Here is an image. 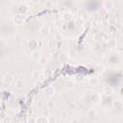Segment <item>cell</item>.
I'll list each match as a JSON object with an SVG mask.
<instances>
[{"label":"cell","instance_id":"obj_1","mask_svg":"<svg viewBox=\"0 0 123 123\" xmlns=\"http://www.w3.org/2000/svg\"><path fill=\"white\" fill-rule=\"evenodd\" d=\"M12 21H13V23H14L15 25H21V24H23L24 21H25L24 15H22V14H20V13L15 14V15L13 16V18H12Z\"/></svg>","mask_w":123,"mask_h":123},{"label":"cell","instance_id":"obj_2","mask_svg":"<svg viewBox=\"0 0 123 123\" xmlns=\"http://www.w3.org/2000/svg\"><path fill=\"white\" fill-rule=\"evenodd\" d=\"M12 82H13V77H12L11 74H6V75L3 77V84H4V85L9 86V85H11Z\"/></svg>","mask_w":123,"mask_h":123},{"label":"cell","instance_id":"obj_3","mask_svg":"<svg viewBox=\"0 0 123 123\" xmlns=\"http://www.w3.org/2000/svg\"><path fill=\"white\" fill-rule=\"evenodd\" d=\"M49 31H50L49 26L46 25V24H43V25L40 27V29H39V33H40V35H41V36H44V37L49 35Z\"/></svg>","mask_w":123,"mask_h":123},{"label":"cell","instance_id":"obj_4","mask_svg":"<svg viewBox=\"0 0 123 123\" xmlns=\"http://www.w3.org/2000/svg\"><path fill=\"white\" fill-rule=\"evenodd\" d=\"M37 46H38V43H37V40H35V39L30 40V41H29V43H28V47H29L32 51L37 50Z\"/></svg>","mask_w":123,"mask_h":123},{"label":"cell","instance_id":"obj_5","mask_svg":"<svg viewBox=\"0 0 123 123\" xmlns=\"http://www.w3.org/2000/svg\"><path fill=\"white\" fill-rule=\"evenodd\" d=\"M104 8H105L108 12L111 11V10H112V8H113V2H112V1H111V0L106 1V2L104 3Z\"/></svg>","mask_w":123,"mask_h":123},{"label":"cell","instance_id":"obj_6","mask_svg":"<svg viewBox=\"0 0 123 123\" xmlns=\"http://www.w3.org/2000/svg\"><path fill=\"white\" fill-rule=\"evenodd\" d=\"M103 92H104L105 95H111L112 92H113V89H112V87L111 86H106L103 88Z\"/></svg>","mask_w":123,"mask_h":123},{"label":"cell","instance_id":"obj_7","mask_svg":"<svg viewBox=\"0 0 123 123\" xmlns=\"http://www.w3.org/2000/svg\"><path fill=\"white\" fill-rule=\"evenodd\" d=\"M107 45H108V47L110 49H112V48H114L116 46V40L114 38H110L107 41Z\"/></svg>","mask_w":123,"mask_h":123},{"label":"cell","instance_id":"obj_8","mask_svg":"<svg viewBox=\"0 0 123 123\" xmlns=\"http://www.w3.org/2000/svg\"><path fill=\"white\" fill-rule=\"evenodd\" d=\"M36 121L38 122V123H46V122H49L50 120L48 119V117H47L46 115H41V116L37 117V118L36 119Z\"/></svg>","mask_w":123,"mask_h":123},{"label":"cell","instance_id":"obj_9","mask_svg":"<svg viewBox=\"0 0 123 123\" xmlns=\"http://www.w3.org/2000/svg\"><path fill=\"white\" fill-rule=\"evenodd\" d=\"M88 82H89V84L92 85V86H97L98 83H99V79H98V77H96V76H92V77L89 78Z\"/></svg>","mask_w":123,"mask_h":123},{"label":"cell","instance_id":"obj_10","mask_svg":"<svg viewBox=\"0 0 123 123\" xmlns=\"http://www.w3.org/2000/svg\"><path fill=\"white\" fill-rule=\"evenodd\" d=\"M45 93L47 94V95H53L54 93H55V88H54V86H48L46 88H45Z\"/></svg>","mask_w":123,"mask_h":123},{"label":"cell","instance_id":"obj_11","mask_svg":"<svg viewBox=\"0 0 123 123\" xmlns=\"http://www.w3.org/2000/svg\"><path fill=\"white\" fill-rule=\"evenodd\" d=\"M62 17L63 20H65V21H69V20L72 18V15H71L70 12H63V14H62Z\"/></svg>","mask_w":123,"mask_h":123},{"label":"cell","instance_id":"obj_12","mask_svg":"<svg viewBox=\"0 0 123 123\" xmlns=\"http://www.w3.org/2000/svg\"><path fill=\"white\" fill-rule=\"evenodd\" d=\"M31 57H32L33 60H39L40 59V55H39V53L37 50L33 51V53L31 54Z\"/></svg>","mask_w":123,"mask_h":123},{"label":"cell","instance_id":"obj_13","mask_svg":"<svg viewBox=\"0 0 123 123\" xmlns=\"http://www.w3.org/2000/svg\"><path fill=\"white\" fill-rule=\"evenodd\" d=\"M23 86H24V83H23V81L21 79H17L15 81V87L16 88H22Z\"/></svg>","mask_w":123,"mask_h":123},{"label":"cell","instance_id":"obj_14","mask_svg":"<svg viewBox=\"0 0 123 123\" xmlns=\"http://www.w3.org/2000/svg\"><path fill=\"white\" fill-rule=\"evenodd\" d=\"M113 107L116 108V109H120V108H122V107H123V103H122V101H121V100H115V101L113 102Z\"/></svg>","mask_w":123,"mask_h":123},{"label":"cell","instance_id":"obj_15","mask_svg":"<svg viewBox=\"0 0 123 123\" xmlns=\"http://www.w3.org/2000/svg\"><path fill=\"white\" fill-rule=\"evenodd\" d=\"M87 116H88L89 118H94V117L96 116V111H95V110H92V109L88 110V111H87Z\"/></svg>","mask_w":123,"mask_h":123},{"label":"cell","instance_id":"obj_16","mask_svg":"<svg viewBox=\"0 0 123 123\" xmlns=\"http://www.w3.org/2000/svg\"><path fill=\"white\" fill-rule=\"evenodd\" d=\"M73 85H74V83H73L72 80H67V81L65 82V86H66L67 88H72V87H73Z\"/></svg>","mask_w":123,"mask_h":123},{"label":"cell","instance_id":"obj_17","mask_svg":"<svg viewBox=\"0 0 123 123\" xmlns=\"http://www.w3.org/2000/svg\"><path fill=\"white\" fill-rule=\"evenodd\" d=\"M84 77L82 76V75H77V76H75V81L77 82V83H82L83 81H84Z\"/></svg>","mask_w":123,"mask_h":123},{"label":"cell","instance_id":"obj_18","mask_svg":"<svg viewBox=\"0 0 123 123\" xmlns=\"http://www.w3.org/2000/svg\"><path fill=\"white\" fill-rule=\"evenodd\" d=\"M48 46H49L50 48L55 47V40H54V39H50V40L48 41Z\"/></svg>","mask_w":123,"mask_h":123},{"label":"cell","instance_id":"obj_19","mask_svg":"<svg viewBox=\"0 0 123 123\" xmlns=\"http://www.w3.org/2000/svg\"><path fill=\"white\" fill-rule=\"evenodd\" d=\"M39 62H40L41 63H45V62H47V58H45V56H42V57H40Z\"/></svg>","mask_w":123,"mask_h":123},{"label":"cell","instance_id":"obj_20","mask_svg":"<svg viewBox=\"0 0 123 123\" xmlns=\"http://www.w3.org/2000/svg\"><path fill=\"white\" fill-rule=\"evenodd\" d=\"M32 76H33V78H34V79L37 78V77H38V72H37V70H36V71H34V72H33V74H32Z\"/></svg>","mask_w":123,"mask_h":123},{"label":"cell","instance_id":"obj_21","mask_svg":"<svg viewBox=\"0 0 123 123\" xmlns=\"http://www.w3.org/2000/svg\"><path fill=\"white\" fill-rule=\"evenodd\" d=\"M121 35L123 36V27H122V29H121Z\"/></svg>","mask_w":123,"mask_h":123},{"label":"cell","instance_id":"obj_22","mask_svg":"<svg viewBox=\"0 0 123 123\" xmlns=\"http://www.w3.org/2000/svg\"><path fill=\"white\" fill-rule=\"evenodd\" d=\"M122 27H123V20H122Z\"/></svg>","mask_w":123,"mask_h":123},{"label":"cell","instance_id":"obj_23","mask_svg":"<svg viewBox=\"0 0 123 123\" xmlns=\"http://www.w3.org/2000/svg\"><path fill=\"white\" fill-rule=\"evenodd\" d=\"M33 1H37V0H33Z\"/></svg>","mask_w":123,"mask_h":123}]
</instances>
